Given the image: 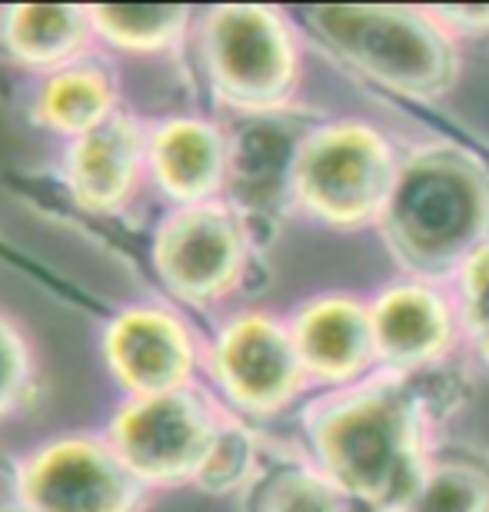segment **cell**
<instances>
[{"label": "cell", "mask_w": 489, "mask_h": 512, "mask_svg": "<svg viewBox=\"0 0 489 512\" xmlns=\"http://www.w3.org/2000/svg\"><path fill=\"white\" fill-rule=\"evenodd\" d=\"M147 137L150 127L127 110H117L107 124L67 140L64 180L70 197L90 213L124 210L147 177Z\"/></svg>", "instance_id": "cell-14"}, {"label": "cell", "mask_w": 489, "mask_h": 512, "mask_svg": "<svg viewBox=\"0 0 489 512\" xmlns=\"http://www.w3.org/2000/svg\"><path fill=\"white\" fill-rule=\"evenodd\" d=\"M463 143H466V147H470V150L480 153V160H483L486 167H489V147H480V143H470V140H463Z\"/></svg>", "instance_id": "cell-25"}, {"label": "cell", "mask_w": 489, "mask_h": 512, "mask_svg": "<svg viewBox=\"0 0 489 512\" xmlns=\"http://www.w3.org/2000/svg\"><path fill=\"white\" fill-rule=\"evenodd\" d=\"M307 459L356 506L403 512L430 469L436 403L423 376L373 373L303 406Z\"/></svg>", "instance_id": "cell-1"}, {"label": "cell", "mask_w": 489, "mask_h": 512, "mask_svg": "<svg viewBox=\"0 0 489 512\" xmlns=\"http://www.w3.org/2000/svg\"><path fill=\"white\" fill-rule=\"evenodd\" d=\"M376 343V373L413 376L433 373L460 350V316L450 286L403 276L370 296Z\"/></svg>", "instance_id": "cell-10"}, {"label": "cell", "mask_w": 489, "mask_h": 512, "mask_svg": "<svg viewBox=\"0 0 489 512\" xmlns=\"http://www.w3.org/2000/svg\"><path fill=\"white\" fill-rule=\"evenodd\" d=\"M403 512H489V469L470 456L436 453Z\"/></svg>", "instance_id": "cell-18"}, {"label": "cell", "mask_w": 489, "mask_h": 512, "mask_svg": "<svg viewBox=\"0 0 489 512\" xmlns=\"http://www.w3.org/2000/svg\"><path fill=\"white\" fill-rule=\"evenodd\" d=\"M94 37L90 7L17 4L0 10V40H4L7 54L40 74H54V70L87 57Z\"/></svg>", "instance_id": "cell-15"}, {"label": "cell", "mask_w": 489, "mask_h": 512, "mask_svg": "<svg viewBox=\"0 0 489 512\" xmlns=\"http://www.w3.org/2000/svg\"><path fill=\"white\" fill-rule=\"evenodd\" d=\"M90 24L100 40L130 54H163L173 50L197 24L190 7H90Z\"/></svg>", "instance_id": "cell-17"}, {"label": "cell", "mask_w": 489, "mask_h": 512, "mask_svg": "<svg viewBox=\"0 0 489 512\" xmlns=\"http://www.w3.org/2000/svg\"><path fill=\"white\" fill-rule=\"evenodd\" d=\"M20 499L34 512H144L150 489L104 433H64L17 459Z\"/></svg>", "instance_id": "cell-9"}, {"label": "cell", "mask_w": 489, "mask_h": 512, "mask_svg": "<svg viewBox=\"0 0 489 512\" xmlns=\"http://www.w3.org/2000/svg\"><path fill=\"white\" fill-rule=\"evenodd\" d=\"M250 217L233 203L210 200L173 207L154 230V270L180 303L210 310L230 300L250 273Z\"/></svg>", "instance_id": "cell-7"}, {"label": "cell", "mask_w": 489, "mask_h": 512, "mask_svg": "<svg viewBox=\"0 0 489 512\" xmlns=\"http://www.w3.org/2000/svg\"><path fill=\"white\" fill-rule=\"evenodd\" d=\"M253 512H350V499L310 459H293L260 479Z\"/></svg>", "instance_id": "cell-19"}, {"label": "cell", "mask_w": 489, "mask_h": 512, "mask_svg": "<svg viewBox=\"0 0 489 512\" xmlns=\"http://www.w3.org/2000/svg\"><path fill=\"white\" fill-rule=\"evenodd\" d=\"M0 512H34L17 489V459L0 453Z\"/></svg>", "instance_id": "cell-24"}, {"label": "cell", "mask_w": 489, "mask_h": 512, "mask_svg": "<svg viewBox=\"0 0 489 512\" xmlns=\"http://www.w3.org/2000/svg\"><path fill=\"white\" fill-rule=\"evenodd\" d=\"M34 120L40 127L77 140L117 114V80L107 64L80 57L74 64L44 74L34 94Z\"/></svg>", "instance_id": "cell-16"}, {"label": "cell", "mask_w": 489, "mask_h": 512, "mask_svg": "<svg viewBox=\"0 0 489 512\" xmlns=\"http://www.w3.org/2000/svg\"><path fill=\"white\" fill-rule=\"evenodd\" d=\"M376 233L406 276L450 286L489 243V167L463 140L403 153Z\"/></svg>", "instance_id": "cell-2"}, {"label": "cell", "mask_w": 489, "mask_h": 512, "mask_svg": "<svg viewBox=\"0 0 489 512\" xmlns=\"http://www.w3.org/2000/svg\"><path fill=\"white\" fill-rule=\"evenodd\" d=\"M287 326L310 386L330 393L370 380L376 373L370 300H360L356 293L307 296L287 316Z\"/></svg>", "instance_id": "cell-12"}, {"label": "cell", "mask_w": 489, "mask_h": 512, "mask_svg": "<svg viewBox=\"0 0 489 512\" xmlns=\"http://www.w3.org/2000/svg\"><path fill=\"white\" fill-rule=\"evenodd\" d=\"M34 389V350L24 330L0 313V419L17 413Z\"/></svg>", "instance_id": "cell-22"}, {"label": "cell", "mask_w": 489, "mask_h": 512, "mask_svg": "<svg viewBox=\"0 0 489 512\" xmlns=\"http://www.w3.org/2000/svg\"><path fill=\"white\" fill-rule=\"evenodd\" d=\"M403 153L366 120L310 124L290 170V210L333 230L376 227Z\"/></svg>", "instance_id": "cell-5"}, {"label": "cell", "mask_w": 489, "mask_h": 512, "mask_svg": "<svg viewBox=\"0 0 489 512\" xmlns=\"http://www.w3.org/2000/svg\"><path fill=\"white\" fill-rule=\"evenodd\" d=\"M303 34L353 77L410 104H436L460 84V40L433 7L320 4L300 10Z\"/></svg>", "instance_id": "cell-3"}, {"label": "cell", "mask_w": 489, "mask_h": 512, "mask_svg": "<svg viewBox=\"0 0 489 512\" xmlns=\"http://www.w3.org/2000/svg\"><path fill=\"white\" fill-rule=\"evenodd\" d=\"M233 140L217 120L177 114L150 127L147 177L177 207L223 200L230 190Z\"/></svg>", "instance_id": "cell-13"}, {"label": "cell", "mask_w": 489, "mask_h": 512, "mask_svg": "<svg viewBox=\"0 0 489 512\" xmlns=\"http://www.w3.org/2000/svg\"><path fill=\"white\" fill-rule=\"evenodd\" d=\"M110 376L127 396H157L197 386L203 350L180 313L157 303L120 310L100 336Z\"/></svg>", "instance_id": "cell-11"}, {"label": "cell", "mask_w": 489, "mask_h": 512, "mask_svg": "<svg viewBox=\"0 0 489 512\" xmlns=\"http://www.w3.org/2000/svg\"><path fill=\"white\" fill-rule=\"evenodd\" d=\"M433 10L460 44L463 40L489 37V4H460V7H433Z\"/></svg>", "instance_id": "cell-23"}, {"label": "cell", "mask_w": 489, "mask_h": 512, "mask_svg": "<svg viewBox=\"0 0 489 512\" xmlns=\"http://www.w3.org/2000/svg\"><path fill=\"white\" fill-rule=\"evenodd\" d=\"M230 409L197 386L127 396L107 423V439L147 489L197 483Z\"/></svg>", "instance_id": "cell-6"}, {"label": "cell", "mask_w": 489, "mask_h": 512, "mask_svg": "<svg viewBox=\"0 0 489 512\" xmlns=\"http://www.w3.org/2000/svg\"><path fill=\"white\" fill-rule=\"evenodd\" d=\"M213 100L240 117L287 114L300 90V30L280 7L220 4L193 24Z\"/></svg>", "instance_id": "cell-4"}, {"label": "cell", "mask_w": 489, "mask_h": 512, "mask_svg": "<svg viewBox=\"0 0 489 512\" xmlns=\"http://www.w3.org/2000/svg\"><path fill=\"white\" fill-rule=\"evenodd\" d=\"M450 293L456 316H460L463 346L476 356L483 370H489V243L466 260L450 283Z\"/></svg>", "instance_id": "cell-20"}, {"label": "cell", "mask_w": 489, "mask_h": 512, "mask_svg": "<svg viewBox=\"0 0 489 512\" xmlns=\"http://www.w3.org/2000/svg\"><path fill=\"white\" fill-rule=\"evenodd\" d=\"M350 512H373V509H366V506H356V503H350Z\"/></svg>", "instance_id": "cell-26"}, {"label": "cell", "mask_w": 489, "mask_h": 512, "mask_svg": "<svg viewBox=\"0 0 489 512\" xmlns=\"http://www.w3.org/2000/svg\"><path fill=\"white\" fill-rule=\"evenodd\" d=\"M260 469V443L257 436L250 433V426L237 416H227L223 423L217 446L203 466V473L197 479V486L210 489V493H230V489H240L257 479Z\"/></svg>", "instance_id": "cell-21"}, {"label": "cell", "mask_w": 489, "mask_h": 512, "mask_svg": "<svg viewBox=\"0 0 489 512\" xmlns=\"http://www.w3.org/2000/svg\"><path fill=\"white\" fill-rule=\"evenodd\" d=\"M203 366L227 409L243 419L283 416L310 389L287 316L267 310L227 316L203 350Z\"/></svg>", "instance_id": "cell-8"}]
</instances>
